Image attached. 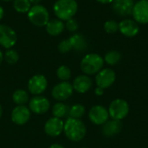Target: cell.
Returning <instances> with one entry per match:
<instances>
[{
	"label": "cell",
	"mask_w": 148,
	"mask_h": 148,
	"mask_svg": "<svg viewBox=\"0 0 148 148\" xmlns=\"http://www.w3.org/2000/svg\"><path fill=\"white\" fill-rule=\"evenodd\" d=\"M46 31L49 35L52 36H59L62 33V31L65 29V23L63 21L56 18V19H52L49 20V23L45 26Z\"/></svg>",
	"instance_id": "obj_19"
},
{
	"label": "cell",
	"mask_w": 148,
	"mask_h": 148,
	"mask_svg": "<svg viewBox=\"0 0 148 148\" xmlns=\"http://www.w3.org/2000/svg\"><path fill=\"white\" fill-rule=\"evenodd\" d=\"M104 30L108 34H114L119 31V23L114 20H108L104 23Z\"/></svg>",
	"instance_id": "obj_28"
},
{
	"label": "cell",
	"mask_w": 148,
	"mask_h": 148,
	"mask_svg": "<svg viewBox=\"0 0 148 148\" xmlns=\"http://www.w3.org/2000/svg\"><path fill=\"white\" fill-rule=\"evenodd\" d=\"M30 110L25 105L16 106L11 112V121L19 126L26 124L30 118Z\"/></svg>",
	"instance_id": "obj_14"
},
{
	"label": "cell",
	"mask_w": 148,
	"mask_h": 148,
	"mask_svg": "<svg viewBox=\"0 0 148 148\" xmlns=\"http://www.w3.org/2000/svg\"><path fill=\"white\" fill-rule=\"evenodd\" d=\"M104 59L96 53L87 54L81 61L80 67L82 71L87 75H96L102 69Z\"/></svg>",
	"instance_id": "obj_3"
},
{
	"label": "cell",
	"mask_w": 148,
	"mask_h": 148,
	"mask_svg": "<svg viewBox=\"0 0 148 148\" xmlns=\"http://www.w3.org/2000/svg\"><path fill=\"white\" fill-rule=\"evenodd\" d=\"M113 10L119 16H127L132 15L134 6V0H114Z\"/></svg>",
	"instance_id": "obj_15"
},
{
	"label": "cell",
	"mask_w": 148,
	"mask_h": 148,
	"mask_svg": "<svg viewBox=\"0 0 148 148\" xmlns=\"http://www.w3.org/2000/svg\"><path fill=\"white\" fill-rule=\"evenodd\" d=\"M69 107L62 101L56 103L52 108V114L54 117H56L59 119H62L65 117L67 114H69Z\"/></svg>",
	"instance_id": "obj_21"
},
{
	"label": "cell",
	"mask_w": 148,
	"mask_h": 148,
	"mask_svg": "<svg viewBox=\"0 0 148 148\" xmlns=\"http://www.w3.org/2000/svg\"><path fill=\"white\" fill-rule=\"evenodd\" d=\"M119 31L127 37H134L138 35L140 26L134 19L126 18L119 23Z\"/></svg>",
	"instance_id": "obj_16"
},
{
	"label": "cell",
	"mask_w": 148,
	"mask_h": 148,
	"mask_svg": "<svg viewBox=\"0 0 148 148\" xmlns=\"http://www.w3.org/2000/svg\"><path fill=\"white\" fill-rule=\"evenodd\" d=\"M3 61V52L0 50V64L2 63Z\"/></svg>",
	"instance_id": "obj_36"
},
{
	"label": "cell",
	"mask_w": 148,
	"mask_h": 148,
	"mask_svg": "<svg viewBox=\"0 0 148 148\" xmlns=\"http://www.w3.org/2000/svg\"><path fill=\"white\" fill-rule=\"evenodd\" d=\"M56 75L62 82H68L71 77V70L68 66L62 65L57 69Z\"/></svg>",
	"instance_id": "obj_26"
},
{
	"label": "cell",
	"mask_w": 148,
	"mask_h": 148,
	"mask_svg": "<svg viewBox=\"0 0 148 148\" xmlns=\"http://www.w3.org/2000/svg\"><path fill=\"white\" fill-rule=\"evenodd\" d=\"M97 2L101 3H103V4H107V3H113L114 0H96Z\"/></svg>",
	"instance_id": "obj_32"
},
{
	"label": "cell",
	"mask_w": 148,
	"mask_h": 148,
	"mask_svg": "<svg viewBox=\"0 0 148 148\" xmlns=\"http://www.w3.org/2000/svg\"><path fill=\"white\" fill-rule=\"evenodd\" d=\"M50 107L49 100L42 95H36L29 102V108L30 112H33L36 114H46Z\"/></svg>",
	"instance_id": "obj_12"
},
{
	"label": "cell",
	"mask_w": 148,
	"mask_h": 148,
	"mask_svg": "<svg viewBox=\"0 0 148 148\" xmlns=\"http://www.w3.org/2000/svg\"><path fill=\"white\" fill-rule=\"evenodd\" d=\"M53 10L58 19L67 21L76 14L78 3L75 0H57L53 5Z\"/></svg>",
	"instance_id": "obj_2"
},
{
	"label": "cell",
	"mask_w": 148,
	"mask_h": 148,
	"mask_svg": "<svg viewBox=\"0 0 148 148\" xmlns=\"http://www.w3.org/2000/svg\"><path fill=\"white\" fill-rule=\"evenodd\" d=\"M103 59H104V62H106L107 64L110 66H114L117 63H119V62L121 61V54L117 50H110L108 53H106Z\"/></svg>",
	"instance_id": "obj_23"
},
{
	"label": "cell",
	"mask_w": 148,
	"mask_h": 148,
	"mask_svg": "<svg viewBox=\"0 0 148 148\" xmlns=\"http://www.w3.org/2000/svg\"><path fill=\"white\" fill-rule=\"evenodd\" d=\"M132 16L138 23H148V0H139L134 3Z\"/></svg>",
	"instance_id": "obj_10"
},
{
	"label": "cell",
	"mask_w": 148,
	"mask_h": 148,
	"mask_svg": "<svg viewBox=\"0 0 148 148\" xmlns=\"http://www.w3.org/2000/svg\"><path fill=\"white\" fill-rule=\"evenodd\" d=\"M48 87V81L43 75H33L28 82V90L34 95H41Z\"/></svg>",
	"instance_id": "obj_8"
},
{
	"label": "cell",
	"mask_w": 148,
	"mask_h": 148,
	"mask_svg": "<svg viewBox=\"0 0 148 148\" xmlns=\"http://www.w3.org/2000/svg\"><path fill=\"white\" fill-rule=\"evenodd\" d=\"M30 3L33 5H36V4H40V3L42 2V0H29Z\"/></svg>",
	"instance_id": "obj_34"
},
{
	"label": "cell",
	"mask_w": 148,
	"mask_h": 148,
	"mask_svg": "<svg viewBox=\"0 0 148 148\" xmlns=\"http://www.w3.org/2000/svg\"><path fill=\"white\" fill-rule=\"evenodd\" d=\"M95 93L96 95L101 96V95H102L104 94V89L101 88H100V87H97V88H95Z\"/></svg>",
	"instance_id": "obj_31"
},
{
	"label": "cell",
	"mask_w": 148,
	"mask_h": 148,
	"mask_svg": "<svg viewBox=\"0 0 148 148\" xmlns=\"http://www.w3.org/2000/svg\"><path fill=\"white\" fill-rule=\"evenodd\" d=\"M72 85H73L74 90H75L77 93L85 94L92 88L93 82L88 75H80L74 80Z\"/></svg>",
	"instance_id": "obj_18"
},
{
	"label": "cell",
	"mask_w": 148,
	"mask_h": 148,
	"mask_svg": "<svg viewBox=\"0 0 148 148\" xmlns=\"http://www.w3.org/2000/svg\"><path fill=\"white\" fill-rule=\"evenodd\" d=\"M12 100L17 106L25 105L29 101V94L23 89H17L13 93Z\"/></svg>",
	"instance_id": "obj_22"
},
{
	"label": "cell",
	"mask_w": 148,
	"mask_h": 148,
	"mask_svg": "<svg viewBox=\"0 0 148 148\" xmlns=\"http://www.w3.org/2000/svg\"><path fill=\"white\" fill-rule=\"evenodd\" d=\"M116 80V74L112 69H102L95 76V82L97 87L103 89L111 87Z\"/></svg>",
	"instance_id": "obj_9"
},
{
	"label": "cell",
	"mask_w": 148,
	"mask_h": 148,
	"mask_svg": "<svg viewBox=\"0 0 148 148\" xmlns=\"http://www.w3.org/2000/svg\"><path fill=\"white\" fill-rule=\"evenodd\" d=\"M71 46H72V49L78 51V52H82L84 50L87 49L88 48V42L87 39L85 38V36L80 33H75L74 35H72L69 38Z\"/></svg>",
	"instance_id": "obj_20"
},
{
	"label": "cell",
	"mask_w": 148,
	"mask_h": 148,
	"mask_svg": "<svg viewBox=\"0 0 148 148\" xmlns=\"http://www.w3.org/2000/svg\"><path fill=\"white\" fill-rule=\"evenodd\" d=\"M17 41L16 31L10 26L0 24V45L7 49H11Z\"/></svg>",
	"instance_id": "obj_7"
},
{
	"label": "cell",
	"mask_w": 148,
	"mask_h": 148,
	"mask_svg": "<svg viewBox=\"0 0 148 148\" xmlns=\"http://www.w3.org/2000/svg\"><path fill=\"white\" fill-rule=\"evenodd\" d=\"M27 14L29 22L36 27H44L49 21V13L42 4L32 5Z\"/></svg>",
	"instance_id": "obj_4"
},
{
	"label": "cell",
	"mask_w": 148,
	"mask_h": 148,
	"mask_svg": "<svg viewBox=\"0 0 148 148\" xmlns=\"http://www.w3.org/2000/svg\"><path fill=\"white\" fill-rule=\"evenodd\" d=\"M3 59L9 64H15L19 60V55L15 49H9L3 55Z\"/></svg>",
	"instance_id": "obj_27"
},
{
	"label": "cell",
	"mask_w": 148,
	"mask_h": 148,
	"mask_svg": "<svg viewBox=\"0 0 148 148\" xmlns=\"http://www.w3.org/2000/svg\"><path fill=\"white\" fill-rule=\"evenodd\" d=\"M123 127L121 121L119 120H108L106 121L101 127V133L105 137H113L119 134Z\"/></svg>",
	"instance_id": "obj_17"
},
{
	"label": "cell",
	"mask_w": 148,
	"mask_h": 148,
	"mask_svg": "<svg viewBox=\"0 0 148 148\" xmlns=\"http://www.w3.org/2000/svg\"><path fill=\"white\" fill-rule=\"evenodd\" d=\"M74 92V88L69 82H61L52 88V97L58 101H64L69 99Z\"/></svg>",
	"instance_id": "obj_6"
},
{
	"label": "cell",
	"mask_w": 148,
	"mask_h": 148,
	"mask_svg": "<svg viewBox=\"0 0 148 148\" xmlns=\"http://www.w3.org/2000/svg\"><path fill=\"white\" fill-rule=\"evenodd\" d=\"M85 112H86V109L83 105L75 104L69 108V118L80 120L85 114Z\"/></svg>",
	"instance_id": "obj_25"
},
{
	"label": "cell",
	"mask_w": 148,
	"mask_h": 148,
	"mask_svg": "<svg viewBox=\"0 0 148 148\" xmlns=\"http://www.w3.org/2000/svg\"><path fill=\"white\" fill-rule=\"evenodd\" d=\"M32 4L29 0H14L13 8L19 13H28Z\"/></svg>",
	"instance_id": "obj_24"
},
{
	"label": "cell",
	"mask_w": 148,
	"mask_h": 148,
	"mask_svg": "<svg viewBox=\"0 0 148 148\" xmlns=\"http://www.w3.org/2000/svg\"><path fill=\"white\" fill-rule=\"evenodd\" d=\"M2 1H4V2H10V1H12V0H2Z\"/></svg>",
	"instance_id": "obj_38"
},
{
	"label": "cell",
	"mask_w": 148,
	"mask_h": 148,
	"mask_svg": "<svg viewBox=\"0 0 148 148\" xmlns=\"http://www.w3.org/2000/svg\"><path fill=\"white\" fill-rule=\"evenodd\" d=\"M58 50L62 54H66V53L69 52L70 50H72V46H71V43H70L69 38L62 40L58 44Z\"/></svg>",
	"instance_id": "obj_29"
},
{
	"label": "cell",
	"mask_w": 148,
	"mask_h": 148,
	"mask_svg": "<svg viewBox=\"0 0 148 148\" xmlns=\"http://www.w3.org/2000/svg\"><path fill=\"white\" fill-rule=\"evenodd\" d=\"M4 16V10L2 6H0V20Z\"/></svg>",
	"instance_id": "obj_35"
},
{
	"label": "cell",
	"mask_w": 148,
	"mask_h": 148,
	"mask_svg": "<svg viewBox=\"0 0 148 148\" xmlns=\"http://www.w3.org/2000/svg\"><path fill=\"white\" fill-rule=\"evenodd\" d=\"M88 118L91 122L95 125H103L108 121V110L101 105L94 106L88 112Z\"/></svg>",
	"instance_id": "obj_11"
},
{
	"label": "cell",
	"mask_w": 148,
	"mask_h": 148,
	"mask_svg": "<svg viewBox=\"0 0 148 148\" xmlns=\"http://www.w3.org/2000/svg\"><path fill=\"white\" fill-rule=\"evenodd\" d=\"M63 132L69 140L78 142L85 137L87 128L81 120L69 118L64 123Z\"/></svg>",
	"instance_id": "obj_1"
},
{
	"label": "cell",
	"mask_w": 148,
	"mask_h": 148,
	"mask_svg": "<svg viewBox=\"0 0 148 148\" xmlns=\"http://www.w3.org/2000/svg\"><path fill=\"white\" fill-rule=\"evenodd\" d=\"M78 28H79V23L76 21V19H75L74 17L67 20L65 23V29L69 32H75L78 29Z\"/></svg>",
	"instance_id": "obj_30"
},
{
	"label": "cell",
	"mask_w": 148,
	"mask_h": 148,
	"mask_svg": "<svg viewBox=\"0 0 148 148\" xmlns=\"http://www.w3.org/2000/svg\"><path fill=\"white\" fill-rule=\"evenodd\" d=\"M2 114H3V108H2V106L0 105V118L2 117Z\"/></svg>",
	"instance_id": "obj_37"
},
{
	"label": "cell",
	"mask_w": 148,
	"mask_h": 148,
	"mask_svg": "<svg viewBox=\"0 0 148 148\" xmlns=\"http://www.w3.org/2000/svg\"><path fill=\"white\" fill-rule=\"evenodd\" d=\"M64 128V122L62 119L52 117L49 119L44 125V132L50 137H57L62 132Z\"/></svg>",
	"instance_id": "obj_13"
},
{
	"label": "cell",
	"mask_w": 148,
	"mask_h": 148,
	"mask_svg": "<svg viewBox=\"0 0 148 148\" xmlns=\"http://www.w3.org/2000/svg\"><path fill=\"white\" fill-rule=\"evenodd\" d=\"M81 148H87V147H81Z\"/></svg>",
	"instance_id": "obj_39"
},
{
	"label": "cell",
	"mask_w": 148,
	"mask_h": 148,
	"mask_svg": "<svg viewBox=\"0 0 148 148\" xmlns=\"http://www.w3.org/2000/svg\"><path fill=\"white\" fill-rule=\"evenodd\" d=\"M108 110L109 116L112 119L121 121L127 116L130 108L127 101L123 99H116L110 103Z\"/></svg>",
	"instance_id": "obj_5"
},
{
	"label": "cell",
	"mask_w": 148,
	"mask_h": 148,
	"mask_svg": "<svg viewBox=\"0 0 148 148\" xmlns=\"http://www.w3.org/2000/svg\"><path fill=\"white\" fill-rule=\"evenodd\" d=\"M49 148H65V147H64L62 145H60V144H56H56H52V145H51V146H50Z\"/></svg>",
	"instance_id": "obj_33"
}]
</instances>
